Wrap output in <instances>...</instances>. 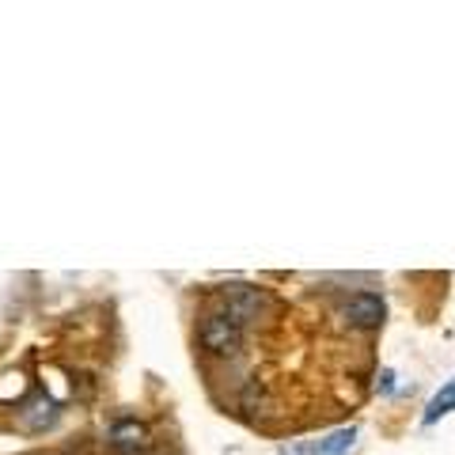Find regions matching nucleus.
I'll return each instance as SVG.
<instances>
[{
  "label": "nucleus",
  "mask_w": 455,
  "mask_h": 455,
  "mask_svg": "<svg viewBox=\"0 0 455 455\" xmlns=\"http://www.w3.org/2000/svg\"><path fill=\"white\" fill-rule=\"evenodd\" d=\"M341 323L353 326V331H376V326H383V315H387V307H383V300L376 292H353L341 300Z\"/></svg>",
  "instance_id": "nucleus-3"
},
{
  "label": "nucleus",
  "mask_w": 455,
  "mask_h": 455,
  "mask_svg": "<svg viewBox=\"0 0 455 455\" xmlns=\"http://www.w3.org/2000/svg\"><path fill=\"white\" fill-rule=\"evenodd\" d=\"M451 410H455V379L448 383V387L444 391H440L436 398H433V403H429V410H425V425H433L436 418H444V414H451Z\"/></svg>",
  "instance_id": "nucleus-7"
},
{
  "label": "nucleus",
  "mask_w": 455,
  "mask_h": 455,
  "mask_svg": "<svg viewBox=\"0 0 455 455\" xmlns=\"http://www.w3.org/2000/svg\"><path fill=\"white\" fill-rule=\"evenodd\" d=\"M110 451L114 455H148L152 436L137 418H118L110 425Z\"/></svg>",
  "instance_id": "nucleus-4"
},
{
  "label": "nucleus",
  "mask_w": 455,
  "mask_h": 455,
  "mask_svg": "<svg viewBox=\"0 0 455 455\" xmlns=\"http://www.w3.org/2000/svg\"><path fill=\"white\" fill-rule=\"evenodd\" d=\"M197 341H202V349L209 357H235L243 349V326L235 319H228L224 311H212L197 326Z\"/></svg>",
  "instance_id": "nucleus-2"
},
{
  "label": "nucleus",
  "mask_w": 455,
  "mask_h": 455,
  "mask_svg": "<svg viewBox=\"0 0 455 455\" xmlns=\"http://www.w3.org/2000/svg\"><path fill=\"white\" fill-rule=\"evenodd\" d=\"M53 421H57V406H53V398H46V395H35L31 403L20 410V425L23 429H31V433H42Z\"/></svg>",
  "instance_id": "nucleus-5"
},
{
  "label": "nucleus",
  "mask_w": 455,
  "mask_h": 455,
  "mask_svg": "<svg viewBox=\"0 0 455 455\" xmlns=\"http://www.w3.org/2000/svg\"><path fill=\"white\" fill-rule=\"evenodd\" d=\"M220 304H224L228 319H235L239 326H243V323L269 319V311H274V296H269L266 289H259V284H224Z\"/></svg>",
  "instance_id": "nucleus-1"
},
{
  "label": "nucleus",
  "mask_w": 455,
  "mask_h": 455,
  "mask_svg": "<svg viewBox=\"0 0 455 455\" xmlns=\"http://www.w3.org/2000/svg\"><path fill=\"white\" fill-rule=\"evenodd\" d=\"M353 429H338V433H331L326 440H319L315 448H311V455H341V451H349L353 448Z\"/></svg>",
  "instance_id": "nucleus-6"
}]
</instances>
